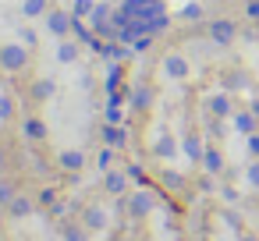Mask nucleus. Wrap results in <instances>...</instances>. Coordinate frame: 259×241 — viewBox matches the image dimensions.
<instances>
[{"mask_svg": "<svg viewBox=\"0 0 259 241\" xmlns=\"http://www.w3.org/2000/svg\"><path fill=\"white\" fill-rule=\"evenodd\" d=\"M248 181H252V184H255V188H259V163H255V167H252V170H248Z\"/></svg>", "mask_w": 259, "mask_h": 241, "instance_id": "f257e3e1", "label": "nucleus"}, {"mask_svg": "<svg viewBox=\"0 0 259 241\" xmlns=\"http://www.w3.org/2000/svg\"><path fill=\"white\" fill-rule=\"evenodd\" d=\"M252 153H259V138H252Z\"/></svg>", "mask_w": 259, "mask_h": 241, "instance_id": "f03ea898", "label": "nucleus"}, {"mask_svg": "<svg viewBox=\"0 0 259 241\" xmlns=\"http://www.w3.org/2000/svg\"><path fill=\"white\" fill-rule=\"evenodd\" d=\"M245 241H252V237H245Z\"/></svg>", "mask_w": 259, "mask_h": 241, "instance_id": "7ed1b4c3", "label": "nucleus"}]
</instances>
